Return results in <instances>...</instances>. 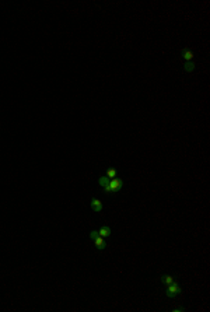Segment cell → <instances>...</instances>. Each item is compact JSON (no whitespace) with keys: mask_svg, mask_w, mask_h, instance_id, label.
Returning <instances> with one entry per match:
<instances>
[{"mask_svg":"<svg viewBox=\"0 0 210 312\" xmlns=\"http://www.w3.org/2000/svg\"><path fill=\"white\" fill-rule=\"evenodd\" d=\"M98 235L102 237V238L109 237V235H111V228H109V227H106V225H105V227H101V228L98 229Z\"/></svg>","mask_w":210,"mask_h":312,"instance_id":"277c9868","label":"cell"},{"mask_svg":"<svg viewBox=\"0 0 210 312\" xmlns=\"http://www.w3.org/2000/svg\"><path fill=\"white\" fill-rule=\"evenodd\" d=\"M98 237H100V235H98V231H91V232H90V239H92V241H94L95 238H98Z\"/></svg>","mask_w":210,"mask_h":312,"instance_id":"8fae6325","label":"cell"},{"mask_svg":"<svg viewBox=\"0 0 210 312\" xmlns=\"http://www.w3.org/2000/svg\"><path fill=\"white\" fill-rule=\"evenodd\" d=\"M106 176L109 179H112V178H116V171L114 170V168H109V170L106 171Z\"/></svg>","mask_w":210,"mask_h":312,"instance_id":"30bf717a","label":"cell"},{"mask_svg":"<svg viewBox=\"0 0 210 312\" xmlns=\"http://www.w3.org/2000/svg\"><path fill=\"white\" fill-rule=\"evenodd\" d=\"M91 209L94 211H101L102 210V203H101L98 199H92L91 200Z\"/></svg>","mask_w":210,"mask_h":312,"instance_id":"5b68a950","label":"cell"},{"mask_svg":"<svg viewBox=\"0 0 210 312\" xmlns=\"http://www.w3.org/2000/svg\"><path fill=\"white\" fill-rule=\"evenodd\" d=\"M174 311H175V312H182V311H185V309H183V308H175Z\"/></svg>","mask_w":210,"mask_h":312,"instance_id":"7c38bea8","label":"cell"},{"mask_svg":"<svg viewBox=\"0 0 210 312\" xmlns=\"http://www.w3.org/2000/svg\"><path fill=\"white\" fill-rule=\"evenodd\" d=\"M122 186H123V182H122L119 178H112L109 181V188H111L112 192H118V190H121Z\"/></svg>","mask_w":210,"mask_h":312,"instance_id":"7a4b0ae2","label":"cell"},{"mask_svg":"<svg viewBox=\"0 0 210 312\" xmlns=\"http://www.w3.org/2000/svg\"><path fill=\"white\" fill-rule=\"evenodd\" d=\"M161 281H163V283H164L165 285H169V284H172L174 281H175V279H174L172 276H163V277H161Z\"/></svg>","mask_w":210,"mask_h":312,"instance_id":"52a82bcc","label":"cell"},{"mask_svg":"<svg viewBox=\"0 0 210 312\" xmlns=\"http://www.w3.org/2000/svg\"><path fill=\"white\" fill-rule=\"evenodd\" d=\"M94 243H95V248L100 249V251H102V249L106 248V242L104 241V238H102V237H98V238L94 239Z\"/></svg>","mask_w":210,"mask_h":312,"instance_id":"3957f363","label":"cell"},{"mask_svg":"<svg viewBox=\"0 0 210 312\" xmlns=\"http://www.w3.org/2000/svg\"><path fill=\"white\" fill-rule=\"evenodd\" d=\"M183 69H185V72H193L195 70V64H193V62H186L185 63V66H183Z\"/></svg>","mask_w":210,"mask_h":312,"instance_id":"9c48e42d","label":"cell"},{"mask_svg":"<svg viewBox=\"0 0 210 312\" xmlns=\"http://www.w3.org/2000/svg\"><path fill=\"white\" fill-rule=\"evenodd\" d=\"M109 181L111 179L108 178V176H101L100 179H98V184H100V186H108V185H109Z\"/></svg>","mask_w":210,"mask_h":312,"instance_id":"ba28073f","label":"cell"},{"mask_svg":"<svg viewBox=\"0 0 210 312\" xmlns=\"http://www.w3.org/2000/svg\"><path fill=\"white\" fill-rule=\"evenodd\" d=\"M182 56H183V59L186 60V62H192V59H193V53H192L189 49H183V51H182Z\"/></svg>","mask_w":210,"mask_h":312,"instance_id":"8992f818","label":"cell"},{"mask_svg":"<svg viewBox=\"0 0 210 312\" xmlns=\"http://www.w3.org/2000/svg\"><path fill=\"white\" fill-rule=\"evenodd\" d=\"M179 293H181V287H179L175 281H174L172 284L167 285V291H165V295H167V297L172 298V297H175V295H178Z\"/></svg>","mask_w":210,"mask_h":312,"instance_id":"6da1fadb","label":"cell"}]
</instances>
